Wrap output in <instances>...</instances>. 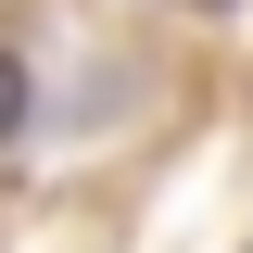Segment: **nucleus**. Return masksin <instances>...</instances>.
I'll list each match as a JSON object with an SVG mask.
<instances>
[{
	"mask_svg": "<svg viewBox=\"0 0 253 253\" xmlns=\"http://www.w3.org/2000/svg\"><path fill=\"white\" fill-rule=\"evenodd\" d=\"M13 126H26V63L0 51V139H13Z\"/></svg>",
	"mask_w": 253,
	"mask_h": 253,
	"instance_id": "obj_1",
	"label": "nucleus"
}]
</instances>
